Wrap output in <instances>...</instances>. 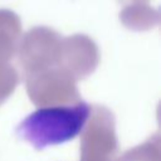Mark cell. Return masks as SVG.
Wrapping results in <instances>:
<instances>
[{
    "label": "cell",
    "instance_id": "cell-1",
    "mask_svg": "<svg viewBox=\"0 0 161 161\" xmlns=\"http://www.w3.org/2000/svg\"><path fill=\"white\" fill-rule=\"evenodd\" d=\"M89 113V104L82 101L75 104L39 108L19 123L16 135L42 150L74 138L84 127Z\"/></svg>",
    "mask_w": 161,
    "mask_h": 161
}]
</instances>
